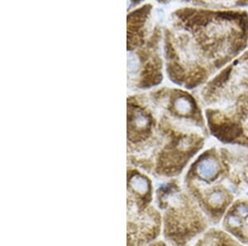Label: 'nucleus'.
Masks as SVG:
<instances>
[{"label": "nucleus", "instance_id": "1", "mask_svg": "<svg viewBox=\"0 0 248 246\" xmlns=\"http://www.w3.org/2000/svg\"><path fill=\"white\" fill-rule=\"evenodd\" d=\"M155 202L161 214V239L169 246H192L212 227L196 201L174 179L155 189Z\"/></svg>", "mask_w": 248, "mask_h": 246}, {"label": "nucleus", "instance_id": "2", "mask_svg": "<svg viewBox=\"0 0 248 246\" xmlns=\"http://www.w3.org/2000/svg\"><path fill=\"white\" fill-rule=\"evenodd\" d=\"M153 181L132 170L127 180V246H146L161 239V214L155 202Z\"/></svg>", "mask_w": 248, "mask_h": 246}, {"label": "nucleus", "instance_id": "3", "mask_svg": "<svg viewBox=\"0 0 248 246\" xmlns=\"http://www.w3.org/2000/svg\"><path fill=\"white\" fill-rule=\"evenodd\" d=\"M220 228L244 246H248V198L235 200L223 215Z\"/></svg>", "mask_w": 248, "mask_h": 246}, {"label": "nucleus", "instance_id": "4", "mask_svg": "<svg viewBox=\"0 0 248 246\" xmlns=\"http://www.w3.org/2000/svg\"><path fill=\"white\" fill-rule=\"evenodd\" d=\"M190 246H244L219 227H212Z\"/></svg>", "mask_w": 248, "mask_h": 246}, {"label": "nucleus", "instance_id": "5", "mask_svg": "<svg viewBox=\"0 0 248 246\" xmlns=\"http://www.w3.org/2000/svg\"><path fill=\"white\" fill-rule=\"evenodd\" d=\"M175 108L177 109V111L180 113L183 114V115L190 113L192 110H193L191 102L189 101V99L185 98V97L179 98L175 101Z\"/></svg>", "mask_w": 248, "mask_h": 246}, {"label": "nucleus", "instance_id": "6", "mask_svg": "<svg viewBox=\"0 0 248 246\" xmlns=\"http://www.w3.org/2000/svg\"><path fill=\"white\" fill-rule=\"evenodd\" d=\"M146 246H170L164 241L163 239H159L157 241H154L153 243L149 244Z\"/></svg>", "mask_w": 248, "mask_h": 246}]
</instances>
